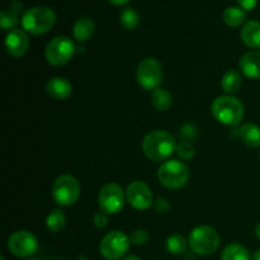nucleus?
Returning a JSON list of instances; mask_svg holds the SVG:
<instances>
[{"label":"nucleus","mask_w":260,"mask_h":260,"mask_svg":"<svg viewBox=\"0 0 260 260\" xmlns=\"http://www.w3.org/2000/svg\"><path fill=\"white\" fill-rule=\"evenodd\" d=\"M142 150L152 161H162L174 152L175 140L169 132L156 129L145 136L142 141Z\"/></svg>","instance_id":"nucleus-1"},{"label":"nucleus","mask_w":260,"mask_h":260,"mask_svg":"<svg viewBox=\"0 0 260 260\" xmlns=\"http://www.w3.org/2000/svg\"><path fill=\"white\" fill-rule=\"evenodd\" d=\"M212 114L220 123L238 126L243 121L244 106L235 96H218L212 104Z\"/></svg>","instance_id":"nucleus-2"},{"label":"nucleus","mask_w":260,"mask_h":260,"mask_svg":"<svg viewBox=\"0 0 260 260\" xmlns=\"http://www.w3.org/2000/svg\"><path fill=\"white\" fill-rule=\"evenodd\" d=\"M56 23V14L47 7H35L22 17V27L32 35H43Z\"/></svg>","instance_id":"nucleus-3"},{"label":"nucleus","mask_w":260,"mask_h":260,"mask_svg":"<svg viewBox=\"0 0 260 260\" xmlns=\"http://www.w3.org/2000/svg\"><path fill=\"white\" fill-rule=\"evenodd\" d=\"M189 246L198 255H211L220 246V236L210 226L196 228L189 235Z\"/></svg>","instance_id":"nucleus-4"},{"label":"nucleus","mask_w":260,"mask_h":260,"mask_svg":"<svg viewBox=\"0 0 260 260\" xmlns=\"http://www.w3.org/2000/svg\"><path fill=\"white\" fill-rule=\"evenodd\" d=\"M157 178L164 187L169 189H179L187 184L189 179V169L179 160H169L159 168Z\"/></svg>","instance_id":"nucleus-5"},{"label":"nucleus","mask_w":260,"mask_h":260,"mask_svg":"<svg viewBox=\"0 0 260 260\" xmlns=\"http://www.w3.org/2000/svg\"><path fill=\"white\" fill-rule=\"evenodd\" d=\"M75 52L74 42L66 36H58L50 41L46 47L45 56L48 63L53 66H62L71 60Z\"/></svg>","instance_id":"nucleus-6"},{"label":"nucleus","mask_w":260,"mask_h":260,"mask_svg":"<svg viewBox=\"0 0 260 260\" xmlns=\"http://www.w3.org/2000/svg\"><path fill=\"white\" fill-rule=\"evenodd\" d=\"M52 196L57 205L65 207L74 205L80 196L79 182L71 175H61L53 183Z\"/></svg>","instance_id":"nucleus-7"},{"label":"nucleus","mask_w":260,"mask_h":260,"mask_svg":"<svg viewBox=\"0 0 260 260\" xmlns=\"http://www.w3.org/2000/svg\"><path fill=\"white\" fill-rule=\"evenodd\" d=\"M131 240L122 231H112L104 236L101 243V254L107 260L121 259L128 251Z\"/></svg>","instance_id":"nucleus-8"},{"label":"nucleus","mask_w":260,"mask_h":260,"mask_svg":"<svg viewBox=\"0 0 260 260\" xmlns=\"http://www.w3.org/2000/svg\"><path fill=\"white\" fill-rule=\"evenodd\" d=\"M137 81L145 90H155L162 80V70L155 58H145L137 68Z\"/></svg>","instance_id":"nucleus-9"},{"label":"nucleus","mask_w":260,"mask_h":260,"mask_svg":"<svg viewBox=\"0 0 260 260\" xmlns=\"http://www.w3.org/2000/svg\"><path fill=\"white\" fill-rule=\"evenodd\" d=\"M8 249L15 256L27 258L36 254V251L38 250V241L35 235L28 231H17L10 235L8 240Z\"/></svg>","instance_id":"nucleus-10"},{"label":"nucleus","mask_w":260,"mask_h":260,"mask_svg":"<svg viewBox=\"0 0 260 260\" xmlns=\"http://www.w3.org/2000/svg\"><path fill=\"white\" fill-rule=\"evenodd\" d=\"M99 206L106 213H117L123 208L124 196L119 185L114 183L106 184L99 192Z\"/></svg>","instance_id":"nucleus-11"},{"label":"nucleus","mask_w":260,"mask_h":260,"mask_svg":"<svg viewBox=\"0 0 260 260\" xmlns=\"http://www.w3.org/2000/svg\"><path fill=\"white\" fill-rule=\"evenodd\" d=\"M127 201L136 210H147L152 205V193L144 182H132L127 188Z\"/></svg>","instance_id":"nucleus-12"},{"label":"nucleus","mask_w":260,"mask_h":260,"mask_svg":"<svg viewBox=\"0 0 260 260\" xmlns=\"http://www.w3.org/2000/svg\"><path fill=\"white\" fill-rule=\"evenodd\" d=\"M5 47H7L8 53L13 57H22L29 48L28 36L20 29L10 30L5 38Z\"/></svg>","instance_id":"nucleus-13"},{"label":"nucleus","mask_w":260,"mask_h":260,"mask_svg":"<svg viewBox=\"0 0 260 260\" xmlns=\"http://www.w3.org/2000/svg\"><path fill=\"white\" fill-rule=\"evenodd\" d=\"M240 70L250 79H260V51H250L240 60Z\"/></svg>","instance_id":"nucleus-14"},{"label":"nucleus","mask_w":260,"mask_h":260,"mask_svg":"<svg viewBox=\"0 0 260 260\" xmlns=\"http://www.w3.org/2000/svg\"><path fill=\"white\" fill-rule=\"evenodd\" d=\"M23 12V5L20 2L9 3L8 8H5L0 15V24H2L3 29H9V28L14 27L19 22V15Z\"/></svg>","instance_id":"nucleus-15"},{"label":"nucleus","mask_w":260,"mask_h":260,"mask_svg":"<svg viewBox=\"0 0 260 260\" xmlns=\"http://www.w3.org/2000/svg\"><path fill=\"white\" fill-rule=\"evenodd\" d=\"M73 91V86L65 78H52L47 83V93L55 99H66Z\"/></svg>","instance_id":"nucleus-16"},{"label":"nucleus","mask_w":260,"mask_h":260,"mask_svg":"<svg viewBox=\"0 0 260 260\" xmlns=\"http://www.w3.org/2000/svg\"><path fill=\"white\" fill-rule=\"evenodd\" d=\"M241 40L251 48H260V22L250 20L241 29Z\"/></svg>","instance_id":"nucleus-17"},{"label":"nucleus","mask_w":260,"mask_h":260,"mask_svg":"<svg viewBox=\"0 0 260 260\" xmlns=\"http://www.w3.org/2000/svg\"><path fill=\"white\" fill-rule=\"evenodd\" d=\"M94 29H95V25H94L93 19L89 17H81L74 24V37H75V40L80 41V42H85V41L90 40L93 37Z\"/></svg>","instance_id":"nucleus-18"},{"label":"nucleus","mask_w":260,"mask_h":260,"mask_svg":"<svg viewBox=\"0 0 260 260\" xmlns=\"http://www.w3.org/2000/svg\"><path fill=\"white\" fill-rule=\"evenodd\" d=\"M240 137L248 146H260V127L254 123H245L240 128Z\"/></svg>","instance_id":"nucleus-19"},{"label":"nucleus","mask_w":260,"mask_h":260,"mask_svg":"<svg viewBox=\"0 0 260 260\" xmlns=\"http://www.w3.org/2000/svg\"><path fill=\"white\" fill-rule=\"evenodd\" d=\"M221 260H251L249 251L240 244H230L223 250Z\"/></svg>","instance_id":"nucleus-20"},{"label":"nucleus","mask_w":260,"mask_h":260,"mask_svg":"<svg viewBox=\"0 0 260 260\" xmlns=\"http://www.w3.org/2000/svg\"><path fill=\"white\" fill-rule=\"evenodd\" d=\"M151 103L155 107V109L160 112H165L172 107L173 98L167 90L164 89H155L151 96Z\"/></svg>","instance_id":"nucleus-21"},{"label":"nucleus","mask_w":260,"mask_h":260,"mask_svg":"<svg viewBox=\"0 0 260 260\" xmlns=\"http://www.w3.org/2000/svg\"><path fill=\"white\" fill-rule=\"evenodd\" d=\"M221 86L229 94L236 93L241 86V76L238 71L229 70L221 80Z\"/></svg>","instance_id":"nucleus-22"},{"label":"nucleus","mask_w":260,"mask_h":260,"mask_svg":"<svg viewBox=\"0 0 260 260\" xmlns=\"http://www.w3.org/2000/svg\"><path fill=\"white\" fill-rule=\"evenodd\" d=\"M223 22L230 27H238L246 20V14L241 8L231 7L223 12Z\"/></svg>","instance_id":"nucleus-23"},{"label":"nucleus","mask_w":260,"mask_h":260,"mask_svg":"<svg viewBox=\"0 0 260 260\" xmlns=\"http://www.w3.org/2000/svg\"><path fill=\"white\" fill-rule=\"evenodd\" d=\"M47 223L48 230H51L52 233H58V231L62 230L66 225V217L63 215V212L61 210H55L47 216Z\"/></svg>","instance_id":"nucleus-24"},{"label":"nucleus","mask_w":260,"mask_h":260,"mask_svg":"<svg viewBox=\"0 0 260 260\" xmlns=\"http://www.w3.org/2000/svg\"><path fill=\"white\" fill-rule=\"evenodd\" d=\"M167 249L174 255H182L187 250V241L182 235H172L167 240Z\"/></svg>","instance_id":"nucleus-25"},{"label":"nucleus","mask_w":260,"mask_h":260,"mask_svg":"<svg viewBox=\"0 0 260 260\" xmlns=\"http://www.w3.org/2000/svg\"><path fill=\"white\" fill-rule=\"evenodd\" d=\"M119 20H121V24L123 25L126 29L132 30L135 29L140 23L139 13L135 9H132V8H126V9H123L121 12Z\"/></svg>","instance_id":"nucleus-26"},{"label":"nucleus","mask_w":260,"mask_h":260,"mask_svg":"<svg viewBox=\"0 0 260 260\" xmlns=\"http://www.w3.org/2000/svg\"><path fill=\"white\" fill-rule=\"evenodd\" d=\"M177 154L180 159L189 160L194 155V149H193V146L189 142H182L177 147Z\"/></svg>","instance_id":"nucleus-27"},{"label":"nucleus","mask_w":260,"mask_h":260,"mask_svg":"<svg viewBox=\"0 0 260 260\" xmlns=\"http://www.w3.org/2000/svg\"><path fill=\"white\" fill-rule=\"evenodd\" d=\"M129 240H131V244H134V245H144L149 240V234L145 230H136L131 234Z\"/></svg>","instance_id":"nucleus-28"},{"label":"nucleus","mask_w":260,"mask_h":260,"mask_svg":"<svg viewBox=\"0 0 260 260\" xmlns=\"http://www.w3.org/2000/svg\"><path fill=\"white\" fill-rule=\"evenodd\" d=\"M107 223H108V213H106L104 211L96 212L95 216H94V225H95L96 228L102 229L106 228Z\"/></svg>","instance_id":"nucleus-29"},{"label":"nucleus","mask_w":260,"mask_h":260,"mask_svg":"<svg viewBox=\"0 0 260 260\" xmlns=\"http://www.w3.org/2000/svg\"><path fill=\"white\" fill-rule=\"evenodd\" d=\"M155 210L159 213L168 212V210H169V203H168V201L165 200V198H159V200L155 202Z\"/></svg>","instance_id":"nucleus-30"},{"label":"nucleus","mask_w":260,"mask_h":260,"mask_svg":"<svg viewBox=\"0 0 260 260\" xmlns=\"http://www.w3.org/2000/svg\"><path fill=\"white\" fill-rule=\"evenodd\" d=\"M238 3L240 4V7L245 10H253L256 7V3L258 0H238Z\"/></svg>","instance_id":"nucleus-31"},{"label":"nucleus","mask_w":260,"mask_h":260,"mask_svg":"<svg viewBox=\"0 0 260 260\" xmlns=\"http://www.w3.org/2000/svg\"><path fill=\"white\" fill-rule=\"evenodd\" d=\"M109 2L114 5H123V4H127L129 0H109Z\"/></svg>","instance_id":"nucleus-32"},{"label":"nucleus","mask_w":260,"mask_h":260,"mask_svg":"<svg viewBox=\"0 0 260 260\" xmlns=\"http://www.w3.org/2000/svg\"><path fill=\"white\" fill-rule=\"evenodd\" d=\"M122 260H141L139 258V256H136V255H128V256H126V258H123Z\"/></svg>","instance_id":"nucleus-33"},{"label":"nucleus","mask_w":260,"mask_h":260,"mask_svg":"<svg viewBox=\"0 0 260 260\" xmlns=\"http://www.w3.org/2000/svg\"><path fill=\"white\" fill-rule=\"evenodd\" d=\"M253 260H260V249L254 254V259Z\"/></svg>","instance_id":"nucleus-34"},{"label":"nucleus","mask_w":260,"mask_h":260,"mask_svg":"<svg viewBox=\"0 0 260 260\" xmlns=\"http://www.w3.org/2000/svg\"><path fill=\"white\" fill-rule=\"evenodd\" d=\"M255 234H256V236H258V238L260 239V223L258 226H256V229H255Z\"/></svg>","instance_id":"nucleus-35"},{"label":"nucleus","mask_w":260,"mask_h":260,"mask_svg":"<svg viewBox=\"0 0 260 260\" xmlns=\"http://www.w3.org/2000/svg\"><path fill=\"white\" fill-rule=\"evenodd\" d=\"M78 260H89V258L86 255H79Z\"/></svg>","instance_id":"nucleus-36"},{"label":"nucleus","mask_w":260,"mask_h":260,"mask_svg":"<svg viewBox=\"0 0 260 260\" xmlns=\"http://www.w3.org/2000/svg\"><path fill=\"white\" fill-rule=\"evenodd\" d=\"M0 260H4V256H0Z\"/></svg>","instance_id":"nucleus-37"},{"label":"nucleus","mask_w":260,"mask_h":260,"mask_svg":"<svg viewBox=\"0 0 260 260\" xmlns=\"http://www.w3.org/2000/svg\"><path fill=\"white\" fill-rule=\"evenodd\" d=\"M29 260H40V259H29Z\"/></svg>","instance_id":"nucleus-38"}]
</instances>
